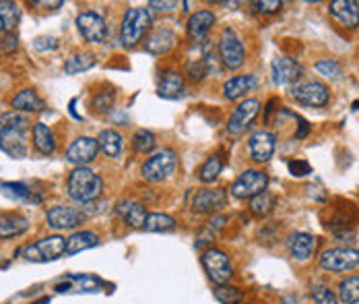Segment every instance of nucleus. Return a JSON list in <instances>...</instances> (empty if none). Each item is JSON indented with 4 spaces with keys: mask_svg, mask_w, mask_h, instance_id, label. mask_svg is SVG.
<instances>
[{
    "mask_svg": "<svg viewBox=\"0 0 359 304\" xmlns=\"http://www.w3.org/2000/svg\"><path fill=\"white\" fill-rule=\"evenodd\" d=\"M297 120H299V133H297L295 137H297V139H301V137H306V135H308L310 127H308V122H306L303 118H299V116H297Z\"/></svg>",
    "mask_w": 359,
    "mask_h": 304,
    "instance_id": "52",
    "label": "nucleus"
},
{
    "mask_svg": "<svg viewBox=\"0 0 359 304\" xmlns=\"http://www.w3.org/2000/svg\"><path fill=\"white\" fill-rule=\"evenodd\" d=\"M219 58L223 63L225 69H240L244 65V58H246V50H244V44L242 40L231 31V29H223L221 33V40H219Z\"/></svg>",
    "mask_w": 359,
    "mask_h": 304,
    "instance_id": "8",
    "label": "nucleus"
},
{
    "mask_svg": "<svg viewBox=\"0 0 359 304\" xmlns=\"http://www.w3.org/2000/svg\"><path fill=\"white\" fill-rule=\"evenodd\" d=\"M178 6V2H161V0H151L149 2V8H153V10H159V13H163V10H172V8H176Z\"/></svg>",
    "mask_w": 359,
    "mask_h": 304,
    "instance_id": "50",
    "label": "nucleus"
},
{
    "mask_svg": "<svg viewBox=\"0 0 359 304\" xmlns=\"http://www.w3.org/2000/svg\"><path fill=\"white\" fill-rule=\"evenodd\" d=\"M116 214L133 228H143L144 220H147V209L143 203L133 201V199H122L116 205Z\"/></svg>",
    "mask_w": 359,
    "mask_h": 304,
    "instance_id": "21",
    "label": "nucleus"
},
{
    "mask_svg": "<svg viewBox=\"0 0 359 304\" xmlns=\"http://www.w3.org/2000/svg\"><path fill=\"white\" fill-rule=\"evenodd\" d=\"M67 250V240L62 236H48L42 238L25 248V259L33 263H46V261H56L65 255Z\"/></svg>",
    "mask_w": 359,
    "mask_h": 304,
    "instance_id": "6",
    "label": "nucleus"
},
{
    "mask_svg": "<svg viewBox=\"0 0 359 304\" xmlns=\"http://www.w3.org/2000/svg\"><path fill=\"white\" fill-rule=\"evenodd\" d=\"M201 263H203L209 280L213 284H217V286H223V284H227L233 278V265H231L229 257L223 250L215 248V246H211V248H207L203 253Z\"/></svg>",
    "mask_w": 359,
    "mask_h": 304,
    "instance_id": "4",
    "label": "nucleus"
},
{
    "mask_svg": "<svg viewBox=\"0 0 359 304\" xmlns=\"http://www.w3.org/2000/svg\"><path fill=\"white\" fill-rule=\"evenodd\" d=\"M271 71H273V83L283 87V85H293L297 83L301 75H303V69L299 63H295L293 58H275L273 65H271Z\"/></svg>",
    "mask_w": 359,
    "mask_h": 304,
    "instance_id": "16",
    "label": "nucleus"
},
{
    "mask_svg": "<svg viewBox=\"0 0 359 304\" xmlns=\"http://www.w3.org/2000/svg\"><path fill=\"white\" fill-rule=\"evenodd\" d=\"M133 147H135V152L139 153H149L155 150V135L151 133V131H137V135L133 137Z\"/></svg>",
    "mask_w": 359,
    "mask_h": 304,
    "instance_id": "39",
    "label": "nucleus"
},
{
    "mask_svg": "<svg viewBox=\"0 0 359 304\" xmlns=\"http://www.w3.org/2000/svg\"><path fill=\"white\" fill-rule=\"evenodd\" d=\"M99 286V280L93 275H67L62 284L56 286V292H95Z\"/></svg>",
    "mask_w": 359,
    "mask_h": 304,
    "instance_id": "24",
    "label": "nucleus"
},
{
    "mask_svg": "<svg viewBox=\"0 0 359 304\" xmlns=\"http://www.w3.org/2000/svg\"><path fill=\"white\" fill-rule=\"evenodd\" d=\"M337 301H341L343 304H358L359 303V278L358 275L345 278V280L339 284V294H337Z\"/></svg>",
    "mask_w": 359,
    "mask_h": 304,
    "instance_id": "31",
    "label": "nucleus"
},
{
    "mask_svg": "<svg viewBox=\"0 0 359 304\" xmlns=\"http://www.w3.org/2000/svg\"><path fill=\"white\" fill-rule=\"evenodd\" d=\"M267 186H269V176L262 170H246L231 184V195L235 199H252V197L265 193Z\"/></svg>",
    "mask_w": 359,
    "mask_h": 304,
    "instance_id": "7",
    "label": "nucleus"
},
{
    "mask_svg": "<svg viewBox=\"0 0 359 304\" xmlns=\"http://www.w3.org/2000/svg\"><path fill=\"white\" fill-rule=\"evenodd\" d=\"M213 25H215L213 10H199L188 19V38L192 42H201V40H205V35L211 31Z\"/></svg>",
    "mask_w": 359,
    "mask_h": 304,
    "instance_id": "22",
    "label": "nucleus"
},
{
    "mask_svg": "<svg viewBox=\"0 0 359 304\" xmlns=\"http://www.w3.org/2000/svg\"><path fill=\"white\" fill-rule=\"evenodd\" d=\"M289 172H291L293 176H308V174L312 172V168H310L308 161L295 159V161H289Z\"/></svg>",
    "mask_w": 359,
    "mask_h": 304,
    "instance_id": "47",
    "label": "nucleus"
},
{
    "mask_svg": "<svg viewBox=\"0 0 359 304\" xmlns=\"http://www.w3.org/2000/svg\"><path fill=\"white\" fill-rule=\"evenodd\" d=\"M310 296H312V301L314 304H337V296H335V292L328 288V286H324V284H314L312 286V290H310Z\"/></svg>",
    "mask_w": 359,
    "mask_h": 304,
    "instance_id": "40",
    "label": "nucleus"
},
{
    "mask_svg": "<svg viewBox=\"0 0 359 304\" xmlns=\"http://www.w3.org/2000/svg\"><path fill=\"white\" fill-rule=\"evenodd\" d=\"M316 244L318 240L308 232H293L287 238L289 255L299 263H306L312 259V255L316 253Z\"/></svg>",
    "mask_w": 359,
    "mask_h": 304,
    "instance_id": "15",
    "label": "nucleus"
},
{
    "mask_svg": "<svg viewBox=\"0 0 359 304\" xmlns=\"http://www.w3.org/2000/svg\"><path fill=\"white\" fill-rule=\"evenodd\" d=\"M151 23H153V19H151L149 8H141V6L128 8L124 13L122 25H120V40H122V44L126 48H135L143 40L144 33L151 29Z\"/></svg>",
    "mask_w": 359,
    "mask_h": 304,
    "instance_id": "2",
    "label": "nucleus"
},
{
    "mask_svg": "<svg viewBox=\"0 0 359 304\" xmlns=\"http://www.w3.org/2000/svg\"><path fill=\"white\" fill-rule=\"evenodd\" d=\"M97 143H99V150L110 155V157H118L122 153L124 147V139L118 131L114 129H108V131H101L99 137H97Z\"/></svg>",
    "mask_w": 359,
    "mask_h": 304,
    "instance_id": "30",
    "label": "nucleus"
},
{
    "mask_svg": "<svg viewBox=\"0 0 359 304\" xmlns=\"http://www.w3.org/2000/svg\"><path fill=\"white\" fill-rule=\"evenodd\" d=\"M50 303V298H42V301H37V303H33V304H48Z\"/></svg>",
    "mask_w": 359,
    "mask_h": 304,
    "instance_id": "54",
    "label": "nucleus"
},
{
    "mask_svg": "<svg viewBox=\"0 0 359 304\" xmlns=\"http://www.w3.org/2000/svg\"><path fill=\"white\" fill-rule=\"evenodd\" d=\"M114 91H106V93H99L95 99H93V110L95 112H108L114 104Z\"/></svg>",
    "mask_w": 359,
    "mask_h": 304,
    "instance_id": "45",
    "label": "nucleus"
},
{
    "mask_svg": "<svg viewBox=\"0 0 359 304\" xmlns=\"http://www.w3.org/2000/svg\"><path fill=\"white\" fill-rule=\"evenodd\" d=\"M252 6L258 10V13H267V15H271V13H277V10H281V2L279 0H273V2H267V0H260V2H252Z\"/></svg>",
    "mask_w": 359,
    "mask_h": 304,
    "instance_id": "46",
    "label": "nucleus"
},
{
    "mask_svg": "<svg viewBox=\"0 0 359 304\" xmlns=\"http://www.w3.org/2000/svg\"><path fill=\"white\" fill-rule=\"evenodd\" d=\"M46 220H48V226L56 232H62V230H74L78 228L85 220V216L74 209V207H67V205H56L52 209H48L46 214Z\"/></svg>",
    "mask_w": 359,
    "mask_h": 304,
    "instance_id": "13",
    "label": "nucleus"
},
{
    "mask_svg": "<svg viewBox=\"0 0 359 304\" xmlns=\"http://www.w3.org/2000/svg\"><path fill=\"white\" fill-rule=\"evenodd\" d=\"M99 244V238L97 234L89 232V230H83V232H74L71 238H67V250L65 255H76L81 250H87V248H93Z\"/></svg>",
    "mask_w": 359,
    "mask_h": 304,
    "instance_id": "29",
    "label": "nucleus"
},
{
    "mask_svg": "<svg viewBox=\"0 0 359 304\" xmlns=\"http://www.w3.org/2000/svg\"><path fill=\"white\" fill-rule=\"evenodd\" d=\"M12 108L15 112H42L44 99L33 89H23L12 97Z\"/></svg>",
    "mask_w": 359,
    "mask_h": 304,
    "instance_id": "25",
    "label": "nucleus"
},
{
    "mask_svg": "<svg viewBox=\"0 0 359 304\" xmlns=\"http://www.w3.org/2000/svg\"><path fill=\"white\" fill-rule=\"evenodd\" d=\"M0 193L10 197V199H25V201H31V191L25 186V184H12V182H6V184H0Z\"/></svg>",
    "mask_w": 359,
    "mask_h": 304,
    "instance_id": "42",
    "label": "nucleus"
},
{
    "mask_svg": "<svg viewBox=\"0 0 359 304\" xmlns=\"http://www.w3.org/2000/svg\"><path fill=\"white\" fill-rule=\"evenodd\" d=\"M275 145H277V139H275V135L269 133V131H256V133L250 137V141H248L250 155H252V159L258 161V163H265V161H269V159L273 157Z\"/></svg>",
    "mask_w": 359,
    "mask_h": 304,
    "instance_id": "17",
    "label": "nucleus"
},
{
    "mask_svg": "<svg viewBox=\"0 0 359 304\" xmlns=\"http://www.w3.org/2000/svg\"><path fill=\"white\" fill-rule=\"evenodd\" d=\"M0 19L6 25V31H10L17 23H19V6L15 2H6L0 0Z\"/></svg>",
    "mask_w": 359,
    "mask_h": 304,
    "instance_id": "38",
    "label": "nucleus"
},
{
    "mask_svg": "<svg viewBox=\"0 0 359 304\" xmlns=\"http://www.w3.org/2000/svg\"><path fill=\"white\" fill-rule=\"evenodd\" d=\"M225 222H227V218H223V216H217V218H213V220H211V222H209V224L203 228V232H201V236H199V240H197V248H201L205 242H211L217 234L223 230Z\"/></svg>",
    "mask_w": 359,
    "mask_h": 304,
    "instance_id": "37",
    "label": "nucleus"
},
{
    "mask_svg": "<svg viewBox=\"0 0 359 304\" xmlns=\"http://www.w3.org/2000/svg\"><path fill=\"white\" fill-rule=\"evenodd\" d=\"M33 4H35V6H42V8H60V6H62V2H60V0H54V2H44V0H35Z\"/></svg>",
    "mask_w": 359,
    "mask_h": 304,
    "instance_id": "51",
    "label": "nucleus"
},
{
    "mask_svg": "<svg viewBox=\"0 0 359 304\" xmlns=\"http://www.w3.org/2000/svg\"><path fill=\"white\" fill-rule=\"evenodd\" d=\"M331 15L345 27L356 29L359 25V4L353 0H333L328 4Z\"/></svg>",
    "mask_w": 359,
    "mask_h": 304,
    "instance_id": "19",
    "label": "nucleus"
},
{
    "mask_svg": "<svg viewBox=\"0 0 359 304\" xmlns=\"http://www.w3.org/2000/svg\"><path fill=\"white\" fill-rule=\"evenodd\" d=\"M76 27H78L81 35L85 38V42H89V44H103L108 38V25H106L103 17L93 10L81 13L76 17Z\"/></svg>",
    "mask_w": 359,
    "mask_h": 304,
    "instance_id": "10",
    "label": "nucleus"
},
{
    "mask_svg": "<svg viewBox=\"0 0 359 304\" xmlns=\"http://www.w3.org/2000/svg\"><path fill=\"white\" fill-rule=\"evenodd\" d=\"M227 203V193L223 189H201L192 195L190 207L194 214H213L223 209Z\"/></svg>",
    "mask_w": 359,
    "mask_h": 304,
    "instance_id": "12",
    "label": "nucleus"
},
{
    "mask_svg": "<svg viewBox=\"0 0 359 304\" xmlns=\"http://www.w3.org/2000/svg\"><path fill=\"white\" fill-rule=\"evenodd\" d=\"M186 75L190 77V81H203L207 75V67H205V61H188L186 65Z\"/></svg>",
    "mask_w": 359,
    "mask_h": 304,
    "instance_id": "44",
    "label": "nucleus"
},
{
    "mask_svg": "<svg viewBox=\"0 0 359 304\" xmlns=\"http://www.w3.org/2000/svg\"><path fill=\"white\" fill-rule=\"evenodd\" d=\"M143 228L147 232H172L176 230V220L167 214H149Z\"/></svg>",
    "mask_w": 359,
    "mask_h": 304,
    "instance_id": "34",
    "label": "nucleus"
},
{
    "mask_svg": "<svg viewBox=\"0 0 359 304\" xmlns=\"http://www.w3.org/2000/svg\"><path fill=\"white\" fill-rule=\"evenodd\" d=\"M258 110H260V102L258 99H246L242 102L233 114L229 116L227 120V133L231 137H240L246 133V129L254 122V118L258 116Z\"/></svg>",
    "mask_w": 359,
    "mask_h": 304,
    "instance_id": "11",
    "label": "nucleus"
},
{
    "mask_svg": "<svg viewBox=\"0 0 359 304\" xmlns=\"http://www.w3.org/2000/svg\"><path fill=\"white\" fill-rule=\"evenodd\" d=\"M29 230V222L19 214H4L0 216V238L21 236Z\"/></svg>",
    "mask_w": 359,
    "mask_h": 304,
    "instance_id": "27",
    "label": "nucleus"
},
{
    "mask_svg": "<svg viewBox=\"0 0 359 304\" xmlns=\"http://www.w3.org/2000/svg\"><path fill=\"white\" fill-rule=\"evenodd\" d=\"M103 191V180L97 172H93L87 166L74 168L67 180V193L72 201L78 203H91L101 197Z\"/></svg>",
    "mask_w": 359,
    "mask_h": 304,
    "instance_id": "1",
    "label": "nucleus"
},
{
    "mask_svg": "<svg viewBox=\"0 0 359 304\" xmlns=\"http://www.w3.org/2000/svg\"><path fill=\"white\" fill-rule=\"evenodd\" d=\"M213 294H215V298L221 304H242L244 303V292H242L240 288H235V286H227V284L217 286L215 290H213Z\"/></svg>",
    "mask_w": 359,
    "mask_h": 304,
    "instance_id": "36",
    "label": "nucleus"
},
{
    "mask_svg": "<svg viewBox=\"0 0 359 304\" xmlns=\"http://www.w3.org/2000/svg\"><path fill=\"white\" fill-rule=\"evenodd\" d=\"M58 46V42L54 40V38H46V35H42V38H37L35 42H33V48L37 50V52H46V50H54Z\"/></svg>",
    "mask_w": 359,
    "mask_h": 304,
    "instance_id": "48",
    "label": "nucleus"
},
{
    "mask_svg": "<svg viewBox=\"0 0 359 304\" xmlns=\"http://www.w3.org/2000/svg\"><path fill=\"white\" fill-rule=\"evenodd\" d=\"M0 150L15 157L23 159L27 157V141H25V131L17 129H0Z\"/></svg>",
    "mask_w": 359,
    "mask_h": 304,
    "instance_id": "18",
    "label": "nucleus"
},
{
    "mask_svg": "<svg viewBox=\"0 0 359 304\" xmlns=\"http://www.w3.org/2000/svg\"><path fill=\"white\" fill-rule=\"evenodd\" d=\"M275 203H277L275 195L269 193V191H265V193H260V195H256V197L250 199V211L254 216H258V218H265V216H269L273 211Z\"/></svg>",
    "mask_w": 359,
    "mask_h": 304,
    "instance_id": "32",
    "label": "nucleus"
},
{
    "mask_svg": "<svg viewBox=\"0 0 359 304\" xmlns=\"http://www.w3.org/2000/svg\"><path fill=\"white\" fill-rule=\"evenodd\" d=\"M291 95H293L295 102H299L303 106H312V108H322L331 99L328 87L324 83H318V81H308V83L293 85Z\"/></svg>",
    "mask_w": 359,
    "mask_h": 304,
    "instance_id": "9",
    "label": "nucleus"
},
{
    "mask_svg": "<svg viewBox=\"0 0 359 304\" xmlns=\"http://www.w3.org/2000/svg\"><path fill=\"white\" fill-rule=\"evenodd\" d=\"M0 125L2 129H17V131H27L29 127V118L17 112H6L0 116Z\"/></svg>",
    "mask_w": 359,
    "mask_h": 304,
    "instance_id": "41",
    "label": "nucleus"
},
{
    "mask_svg": "<svg viewBox=\"0 0 359 304\" xmlns=\"http://www.w3.org/2000/svg\"><path fill=\"white\" fill-rule=\"evenodd\" d=\"M182 89H184V77L180 75L178 71H167L165 75L161 77L157 91L165 99H176V97L182 95Z\"/></svg>",
    "mask_w": 359,
    "mask_h": 304,
    "instance_id": "26",
    "label": "nucleus"
},
{
    "mask_svg": "<svg viewBox=\"0 0 359 304\" xmlns=\"http://www.w3.org/2000/svg\"><path fill=\"white\" fill-rule=\"evenodd\" d=\"M178 166V155L174 150H161L155 155H151L141 168V174L147 182H161L167 180Z\"/></svg>",
    "mask_w": 359,
    "mask_h": 304,
    "instance_id": "3",
    "label": "nucleus"
},
{
    "mask_svg": "<svg viewBox=\"0 0 359 304\" xmlns=\"http://www.w3.org/2000/svg\"><path fill=\"white\" fill-rule=\"evenodd\" d=\"M17 44H19V38H17L15 33H8V35H4V40L0 42V50L10 52V50L17 48Z\"/></svg>",
    "mask_w": 359,
    "mask_h": 304,
    "instance_id": "49",
    "label": "nucleus"
},
{
    "mask_svg": "<svg viewBox=\"0 0 359 304\" xmlns=\"http://www.w3.org/2000/svg\"><path fill=\"white\" fill-rule=\"evenodd\" d=\"M221 170H223V159H221L219 155H211V157L199 168V178H201V182L209 184V182H213L217 176L221 174Z\"/></svg>",
    "mask_w": 359,
    "mask_h": 304,
    "instance_id": "35",
    "label": "nucleus"
},
{
    "mask_svg": "<svg viewBox=\"0 0 359 304\" xmlns=\"http://www.w3.org/2000/svg\"><path fill=\"white\" fill-rule=\"evenodd\" d=\"M316 71L322 77H326V79H339L343 69H341V65H339L337 61L324 58V61H318V63H316Z\"/></svg>",
    "mask_w": 359,
    "mask_h": 304,
    "instance_id": "43",
    "label": "nucleus"
},
{
    "mask_svg": "<svg viewBox=\"0 0 359 304\" xmlns=\"http://www.w3.org/2000/svg\"><path fill=\"white\" fill-rule=\"evenodd\" d=\"M176 46V33L169 27H157L147 35L144 48L151 54H165Z\"/></svg>",
    "mask_w": 359,
    "mask_h": 304,
    "instance_id": "20",
    "label": "nucleus"
},
{
    "mask_svg": "<svg viewBox=\"0 0 359 304\" xmlns=\"http://www.w3.org/2000/svg\"><path fill=\"white\" fill-rule=\"evenodd\" d=\"M33 147L42 155H50L54 152L56 141H54V133L48 125H44V122L33 125Z\"/></svg>",
    "mask_w": 359,
    "mask_h": 304,
    "instance_id": "28",
    "label": "nucleus"
},
{
    "mask_svg": "<svg viewBox=\"0 0 359 304\" xmlns=\"http://www.w3.org/2000/svg\"><path fill=\"white\" fill-rule=\"evenodd\" d=\"M99 152V143L97 139H91V137H78L71 143V147L67 150V159L74 163L76 168L81 166H87L91 163Z\"/></svg>",
    "mask_w": 359,
    "mask_h": 304,
    "instance_id": "14",
    "label": "nucleus"
},
{
    "mask_svg": "<svg viewBox=\"0 0 359 304\" xmlns=\"http://www.w3.org/2000/svg\"><path fill=\"white\" fill-rule=\"evenodd\" d=\"M93 65H95V56H93L91 52H81V54L71 56V58L65 63V73H67V75H76V73L89 71Z\"/></svg>",
    "mask_w": 359,
    "mask_h": 304,
    "instance_id": "33",
    "label": "nucleus"
},
{
    "mask_svg": "<svg viewBox=\"0 0 359 304\" xmlns=\"http://www.w3.org/2000/svg\"><path fill=\"white\" fill-rule=\"evenodd\" d=\"M320 267L333 273H343L359 267V248L351 246H337L328 248L320 257Z\"/></svg>",
    "mask_w": 359,
    "mask_h": 304,
    "instance_id": "5",
    "label": "nucleus"
},
{
    "mask_svg": "<svg viewBox=\"0 0 359 304\" xmlns=\"http://www.w3.org/2000/svg\"><path fill=\"white\" fill-rule=\"evenodd\" d=\"M256 85H258V81H256V77L254 75H240V77H231L229 81H225L223 83V95L227 97V99H240V97H244L248 91H252V89H256Z\"/></svg>",
    "mask_w": 359,
    "mask_h": 304,
    "instance_id": "23",
    "label": "nucleus"
},
{
    "mask_svg": "<svg viewBox=\"0 0 359 304\" xmlns=\"http://www.w3.org/2000/svg\"><path fill=\"white\" fill-rule=\"evenodd\" d=\"M6 31V25H4V21L0 19V33H4Z\"/></svg>",
    "mask_w": 359,
    "mask_h": 304,
    "instance_id": "53",
    "label": "nucleus"
}]
</instances>
